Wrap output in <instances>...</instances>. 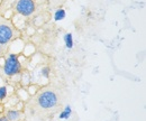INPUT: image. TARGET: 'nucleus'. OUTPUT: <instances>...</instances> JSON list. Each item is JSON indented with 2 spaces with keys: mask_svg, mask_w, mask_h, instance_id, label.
<instances>
[{
  "mask_svg": "<svg viewBox=\"0 0 146 121\" xmlns=\"http://www.w3.org/2000/svg\"><path fill=\"white\" fill-rule=\"evenodd\" d=\"M3 72L8 76H15L21 72V63L17 54H9L5 61Z\"/></svg>",
  "mask_w": 146,
  "mask_h": 121,
  "instance_id": "f257e3e1",
  "label": "nucleus"
},
{
  "mask_svg": "<svg viewBox=\"0 0 146 121\" xmlns=\"http://www.w3.org/2000/svg\"><path fill=\"white\" fill-rule=\"evenodd\" d=\"M37 102L43 109H51L57 103V95L53 91H44L38 95Z\"/></svg>",
  "mask_w": 146,
  "mask_h": 121,
  "instance_id": "f03ea898",
  "label": "nucleus"
},
{
  "mask_svg": "<svg viewBox=\"0 0 146 121\" xmlns=\"http://www.w3.org/2000/svg\"><path fill=\"white\" fill-rule=\"evenodd\" d=\"M35 9H36V7H35L34 0H18L17 1L16 11L23 17H27V16L33 15Z\"/></svg>",
  "mask_w": 146,
  "mask_h": 121,
  "instance_id": "7ed1b4c3",
  "label": "nucleus"
},
{
  "mask_svg": "<svg viewBox=\"0 0 146 121\" xmlns=\"http://www.w3.org/2000/svg\"><path fill=\"white\" fill-rule=\"evenodd\" d=\"M14 37L13 28L9 25L0 24V45L8 44Z\"/></svg>",
  "mask_w": 146,
  "mask_h": 121,
  "instance_id": "20e7f679",
  "label": "nucleus"
},
{
  "mask_svg": "<svg viewBox=\"0 0 146 121\" xmlns=\"http://www.w3.org/2000/svg\"><path fill=\"white\" fill-rule=\"evenodd\" d=\"M6 117L9 121H17L19 119V117H20V112L18 110H15V109L8 110L7 113H6Z\"/></svg>",
  "mask_w": 146,
  "mask_h": 121,
  "instance_id": "39448f33",
  "label": "nucleus"
},
{
  "mask_svg": "<svg viewBox=\"0 0 146 121\" xmlns=\"http://www.w3.org/2000/svg\"><path fill=\"white\" fill-rule=\"evenodd\" d=\"M63 40H64V44H65V47L68 50H71L74 45V42H73V36L71 33H66L63 37Z\"/></svg>",
  "mask_w": 146,
  "mask_h": 121,
  "instance_id": "423d86ee",
  "label": "nucleus"
},
{
  "mask_svg": "<svg viewBox=\"0 0 146 121\" xmlns=\"http://www.w3.org/2000/svg\"><path fill=\"white\" fill-rule=\"evenodd\" d=\"M71 114H72V108H71L70 105H66V106L63 109V111L60 113L58 118L62 119V120H65V119H69Z\"/></svg>",
  "mask_w": 146,
  "mask_h": 121,
  "instance_id": "0eeeda50",
  "label": "nucleus"
},
{
  "mask_svg": "<svg viewBox=\"0 0 146 121\" xmlns=\"http://www.w3.org/2000/svg\"><path fill=\"white\" fill-rule=\"evenodd\" d=\"M66 17V11L64 9H57L54 13V20L55 21H61Z\"/></svg>",
  "mask_w": 146,
  "mask_h": 121,
  "instance_id": "6e6552de",
  "label": "nucleus"
},
{
  "mask_svg": "<svg viewBox=\"0 0 146 121\" xmlns=\"http://www.w3.org/2000/svg\"><path fill=\"white\" fill-rule=\"evenodd\" d=\"M40 74H42L43 77L48 79V77L51 76V69H50L48 66H44L43 69H40Z\"/></svg>",
  "mask_w": 146,
  "mask_h": 121,
  "instance_id": "1a4fd4ad",
  "label": "nucleus"
},
{
  "mask_svg": "<svg viewBox=\"0 0 146 121\" xmlns=\"http://www.w3.org/2000/svg\"><path fill=\"white\" fill-rule=\"evenodd\" d=\"M7 97V87H0V101Z\"/></svg>",
  "mask_w": 146,
  "mask_h": 121,
  "instance_id": "9d476101",
  "label": "nucleus"
},
{
  "mask_svg": "<svg viewBox=\"0 0 146 121\" xmlns=\"http://www.w3.org/2000/svg\"><path fill=\"white\" fill-rule=\"evenodd\" d=\"M0 121H9L6 116H0Z\"/></svg>",
  "mask_w": 146,
  "mask_h": 121,
  "instance_id": "9b49d317",
  "label": "nucleus"
},
{
  "mask_svg": "<svg viewBox=\"0 0 146 121\" xmlns=\"http://www.w3.org/2000/svg\"><path fill=\"white\" fill-rule=\"evenodd\" d=\"M0 52H1V45H0Z\"/></svg>",
  "mask_w": 146,
  "mask_h": 121,
  "instance_id": "f8f14e48",
  "label": "nucleus"
}]
</instances>
